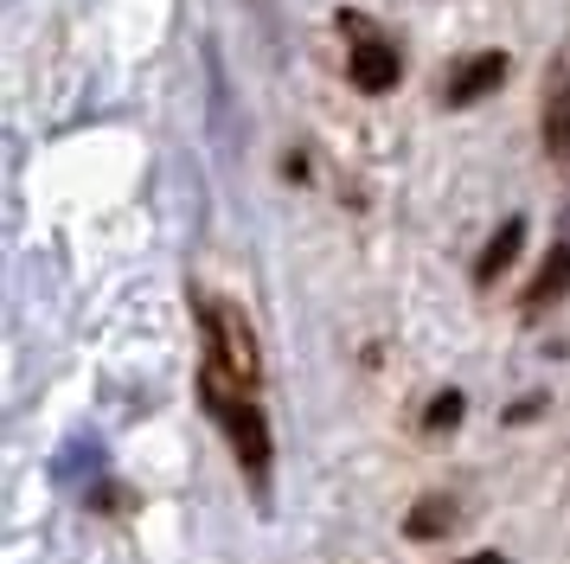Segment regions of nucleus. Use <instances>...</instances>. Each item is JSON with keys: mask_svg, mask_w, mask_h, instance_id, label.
Here are the masks:
<instances>
[{"mask_svg": "<svg viewBox=\"0 0 570 564\" xmlns=\"http://www.w3.org/2000/svg\"><path fill=\"white\" fill-rule=\"evenodd\" d=\"M193 314H199V340H206V372L257 398L263 353H257V333H250V321H244L232 302H218V295H199V302H193Z\"/></svg>", "mask_w": 570, "mask_h": 564, "instance_id": "nucleus-1", "label": "nucleus"}, {"mask_svg": "<svg viewBox=\"0 0 570 564\" xmlns=\"http://www.w3.org/2000/svg\"><path fill=\"white\" fill-rule=\"evenodd\" d=\"M199 398H206V410L218 417V430L232 436L237 468H244L250 482H263V475H269V424H263L257 398L237 391V385H225V379H212V372H199Z\"/></svg>", "mask_w": 570, "mask_h": 564, "instance_id": "nucleus-2", "label": "nucleus"}, {"mask_svg": "<svg viewBox=\"0 0 570 564\" xmlns=\"http://www.w3.org/2000/svg\"><path fill=\"white\" fill-rule=\"evenodd\" d=\"M346 65H353V84H360V90H372V97H379V90H391V84H397V71H404V58H397L385 39H372V32H365V39H353V58H346Z\"/></svg>", "mask_w": 570, "mask_h": 564, "instance_id": "nucleus-3", "label": "nucleus"}, {"mask_svg": "<svg viewBox=\"0 0 570 564\" xmlns=\"http://www.w3.org/2000/svg\"><path fill=\"white\" fill-rule=\"evenodd\" d=\"M507 77V58L500 51H481V58H468L462 71H449V103H481Z\"/></svg>", "mask_w": 570, "mask_h": 564, "instance_id": "nucleus-4", "label": "nucleus"}, {"mask_svg": "<svg viewBox=\"0 0 570 564\" xmlns=\"http://www.w3.org/2000/svg\"><path fill=\"white\" fill-rule=\"evenodd\" d=\"M544 148L570 154V71H551L544 84Z\"/></svg>", "mask_w": 570, "mask_h": 564, "instance_id": "nucleus-5", "label": "nucleus"}, {"mask_svg": "<svg viewBox=\"0 0 570 564\" xmlns=\"http://www.w3.org/2000/svg\"><path fill=\"white\" fill-rule=\"evenodd\" d=\"M570 289V244H558V251L544 256V270L532 276V289H525V314H539V308H551L558 295Z\"/></svg>", "mask_w": 570, "mask_h": 564, "instance_id": "nucleus-6", "label": "nucleus"}, {"mask_svg": "<svg viewBox=\"0 0 570 564\" xmlns=\"http://www.w3.org/2000/svg\"><path fill=\"white\" fill-rule=\"evenodd\" d=\"M519 244H525V218H507V225L488 237V251H481V263H474V282H493L507 263L519 256Z\"/></svg>", "mask_w": 570, "mask_h": 564, "instance_id": "nucleus-7", "label": "nucleus"}, {"mask_svg": "<svg viewBox=\"0 0 570 564\" xmlns=\"http://www.w3.org/2000/svg\"><path fill=\"white\" fill-rule=\"evenodd\" d=\"M449 526H455V500H423V507L411 513V519H404V533L411 538H436V533H449Z\"/></svg>", "mask_w": 570, "mask_h": 564, "instance_id": "nucleus-8", "label": "nucleus"}, {"mask_svg": "<svg viewBox=\"0 0 570 564\" xmlns=\"http://www.w3.org/2000/svg\"><path fill=\"white\" fill-rule=\"evenodd\" d=\"M423 424H430V430H449V424H462V391H436V405L423 410Z\"/></svg>", "mask_w": 570, "mask_h": 564, "instance_id": "nucleus-9", "label": "nucleus"}, {"mask_svg": "<svg viewBox=\"0 0 570 564\" xmlns=\"http://www.w3.org/2000/svg\"><path fill=\"white\" fill-rule=\"evenodd\" d=\"M468 564H507V558H500V552H474Z\"/></svg>", "mask_w": 570, "mask_h": 564, "instance_id": "nucleus-10", "label": "nucleus"}]
</instances>
